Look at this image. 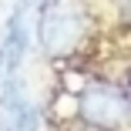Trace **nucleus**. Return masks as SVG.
Instances as JSON below:
<instances>
[{
  "instance_id": "obj_3",
  "label": "nucleus",
  "mask_w": 131,
  "mask_h": 131,
  "mask_svg": "<svg viewBox=\"0 0 131 131\" xmlns=\"http://www.w3.org/2000/svg\"><path fill=\"white\" fill-rule=\"evenodd\" d=\"M27 4H17L4 24V34H0V67L4 77H17L24 61H27L30 50V30H27V17H24Z\"/></svg>"
},
{
  "instance_id": "obj_8",
  "label": "nucleus",
  "mask_w": 131,
  "mask_h": 131,
  "mask_svg": "<svg viewBox=\"0 0 131 131\" xmlns=\"http://www.w3.org/2000/svg\"><path fill=\"white\" fill-rule=\"evenodd\" d=\"M0 84H4V67H0Z\"/></svg>"
},
{
  "instance_id": "obj_5",
  "label": "nucleus",
  "mask_w": 131,
  "mask_h": 131,
  "mask_svg": "<svg viewBox=\"0 0 131 131\" xmlns=\"http://www.w3.org/2000/svg\"><path fill=\"white\" fill-rule=\"evenodd\" d=\"M20 4H34V7H54V4H61V0H20Z\"/></svg>"
},
{
  "instance_id": "obj_4",
  "label": "nucleus",
  "mask_w": 131,
  "mask_h": 131,
  "mask_svg": "<svg viewBox=\"0 0 131 131\" xmlns=\"http://www.w3.org/2000/svg\"><path fill=\"white\" fill-rule=\"evenodd\" d=\"M0 114L10 121L14 131H37L40 128V111L30 101L20 74L17 77H4V84H0Z\"/></svg>"
},
{
  "instance_id": "obj_1",
  "label": "nucleus",
  "mask_w": 131,
  "mask_h": 131,
  "mask_svg": "<svg viewBox=\"0 0 131 131\" xmlns=\"http://www.w3.org/2000/svg\"><path fill=\"white\" fill-rule=\"evenodd\" d=\"M88 34H91V20L81 7L54 4V7H44L37 17V44L44 50V57L50 61L71 57L77 47H84Z\"/></svg>"
},
{
  "instance_id": "obj_6",
  "label": "nucleus",
  "mask_w": 131,
  "mask_h": 131,
  "mask_svg": "<svg viewBox=\"0 0 131 131\" xmlns=\"http://www.w3.org/2000/svg\"><path fill=\"white\" fill-rule=\"evenodd\" d=\"M0 131H14V128H10V121H7L4 114H0Z\"/></svg>"
},
{
  "instance_id": "obj_2",
  "label": "nucleus",
  "mask_w": 131,
  "mask_h": 131,
  "mask_svg": "<svg viewBox=\"0 0 131 131\" xmlns=\"http://www.w3.org/2000/svg\"><path fill=\"white\" fill-rule=\"evenodd\" d=\"M77 118L94 131H121L131 124L128 91L108 81H94L77 91Z\"/></svg>"
},
{
  "instance_id": "obj_7",
  "label": "nucleus",
  "mask_w": 131,
  "mask_h": 131,
  "mask_svg": "<svg viewBox=\"0 0 131 131\" xmlns=\"http://www.w3.org/2000/svg\"><path fill=\"white\" fill-rule=\"evenodd\" d=\"M124 91H128V101H131V74H128V88H124Z\"/></svg>"
}]
</instances>
